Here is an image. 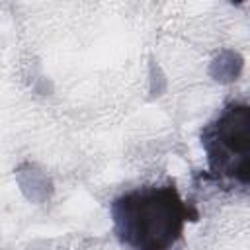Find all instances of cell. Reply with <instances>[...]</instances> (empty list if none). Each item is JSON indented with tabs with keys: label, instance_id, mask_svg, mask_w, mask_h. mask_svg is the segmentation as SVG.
Instances as JSON below:
<instances>
[{
	"label": "cell",
	"instance_id": "obj_1",
	"mask_svg": "<svg viewBox=\"0 0 250 250\" xmlns=\"http://www.w3.org/2000/svg\"><path fill=\"white\" fill-rule=\"evenodd\" d=\"M113 230L129 250H172L189 219V209L172 184L148 186L113 199Z\"/></svg>",
	"mask_w": 250,
	"mask_h": 250
},
{
	"label": "cell",
	"instance_id": "obj_2",
	"mask_svg": "<svg viewBox=\"0 0 250 250\" xmlns=\"http://www.w3.org/2000/svg\"><path fill=\"white\" fill-rule=\"evenodd\" d=\"M201 146L209 172L217 180H230L242 188L250 180V107L229 104L201 131Z\"/></svg>",
	"mask_w": 250,
	"mask_h": 250
},
{
	"label": "cell",
	"instance_id": "obj_3",
	"mask_svg": "<svg viewBox=\"0 0 250 250\" xmlns=\"http://www.w3.org/2000/svg\"><path fill=\"white\" fill-rule=\"evenodd\" d=\"M14 176H16V184H18L20 191L23 193V197L27 201L39 205V203H47L53 197V191H55L53 180L37 164L23 162L16 168Z\"/></svg>",
	"mask_w": 250,
	"mask_h": 250
},
{
	"label": "cell",
	"instance_id": "obj_4",
	"mask_svg": "<svg viewBox=\"0 0 250 250\" xmlns=\"http://www.w3.org/2000/svg\"><path fill=\"white\" fill-rule=\"evenodd\" d=\"M244 68V59L234 49H223L219 55L213 57L209 64V76L219 84H230L238 80Z\"/></svg>",
	"mask_w": 250,
	"mask_h": 250
},
{
	"label": "cell",
	"instance_id": "obj_5",
	"mask_svg": "<svg viewBox=\"0 0 250 250\" xmlns=\"http://www.w3.org/2000/svg\"><path fill=\"white\" fill-rule=\"evenodd\" d=\"M164 88H166V78L160 72L158 64H152V68H150V94L160 96L164 92Z\"/></svg>",
	"mask_w": 250,
	"mask_h": 250
}]
</instances>
